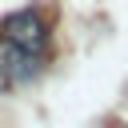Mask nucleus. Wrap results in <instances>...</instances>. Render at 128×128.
<instances>
[{"instance_id":"obj_1","label":"nucleus","mask_w":128,"mask_h":128,"mask_svg":"<svg viewBox=\"0 0 128 128\" xmlns=\"http://www.w3.org/2000/svg\"><path fill=\"white\" fill-rule=\"evenodd\" d=\"M0 32H4V40H8V44L24 48V52H32V56H40V52H44V44H48V24H44V16H40V12H32V8L8 12V16H4V24H0Z\"/></svg>"},{"instance_id":"obj_2","label":"nucleus","mask_w":128,"mask_h":128,"mask_svg":"<svg viewBox=\"0 0 128 128\" xmlns=\"http://www.w3.org/2000/svg\"><path fill=\"white\" fill-rule=\"evenodd\" d=\"M36 72H40V56H32V52L8 44V40L0 44V84H4V88H20V84H28Z\"/></svg>"}]
</instances>
